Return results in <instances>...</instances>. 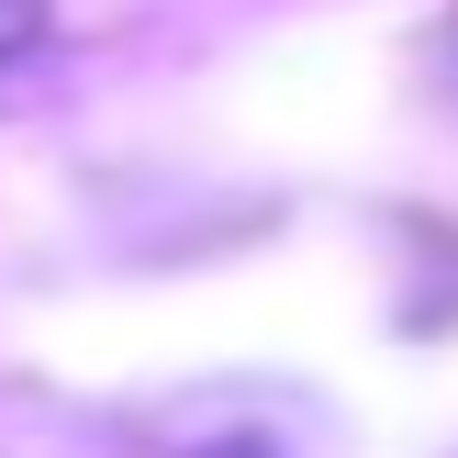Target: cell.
<instances>
[{"label":"cell","mask_w":458,"mask_h":458,"mask_svg":"<svg viewBox=\"0 0 458 458\" xmlns=\"http://www.w3.org/2000/svg\"><path fill=\"white\" fill-rule=\"evenodd\" d=\"M45 34H56V0H0V79H12Z\"/></svg>","instance_id":"cell-1"}]
</instances>
